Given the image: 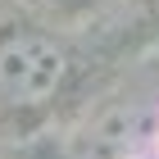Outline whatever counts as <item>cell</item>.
<instances>
[{
  "mask_svg": "<svg viewBox=\"0 0 159 159\" xmlns=\"http://www.w3.org/2000/svg\"><path fill=\"white\" fill-rule=\"evenodd\" d=\"M68 55L41 32H9L0 41V96L14 105H41L64 86Z\"/></svg>",
  "mask_w": 159,
  "mask_h": 159,
  "instance_id": "obj_1",
  "label": "cell"
},
{
  "mask_svg": "<svg viewBox=\"0 0 159 159\" xmlns=\"http://www.w3.org/2000/svg\"><path fill=\"white\" fill-rule=\"evenodd\" d=\"M155 14H159V0H155Z\"/></svg>",
  "mask_w": 159,
  "mask_h": 159,
  "instance_id": "obj_2",
  "label": "cell"
}]
</instances>
